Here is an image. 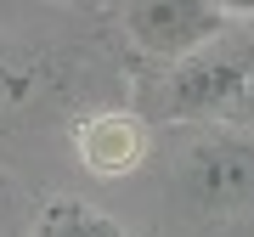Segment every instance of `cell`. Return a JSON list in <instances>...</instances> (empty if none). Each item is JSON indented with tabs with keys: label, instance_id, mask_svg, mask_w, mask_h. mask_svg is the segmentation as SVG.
I'll return each mask as SVG.
<instances>
[{
	"label": "cell",
	"instance_id": "2",
	"mask_svg": "<svg viewBox=\"0 0 254 237\" xmlns=\"http://www.w3.org/2000/svg\"><path fill=\"white\" fill-rule=\"evenodd\" d=\"M181 192L203 215H226V209L254 203V141L249 136H203L181 158Z\"/></svg>",
	"mask_w": 254,
	"mask_h": 237
},
{
	"label": "cell",
	"instance_id": "5",
	"mask_svg": "<svg viewBox=\"0 0 254 237\" xmlns=\"http://www.w3.org/2000/svg\"><path fill=\"white\" fill-rule=\"evenodd\" d=\"M34 237H136V232H125L108 209H96L85 198H51L34 215Z\"/></svg>",
	"mask_w": 254,
	"mask_h": 237
},
{
	"label": "cell",
	"instance_id": "1",
	"mask_svg": "<svg viewBox=\"0 0 254 237\" xmlns=\"http://www.w3.org/2000/svg\"><path fill=\"white\" fill-rule=\"evenodd\" d=\"M249 68H254V34L249 28H220L198 51L175 57L170 96L164 102H170L175 118H226L232 96L249 79Z\"/></svg>",
	"mask_w": 254,
	"mask_h": 237
},
{
	"label": "cell",
	"instance_id": "6",
	"mask_svg": "<svg viewBox=\"0 0 254 237\" xmlns=\"http://www.w3.org/2000/svg\"><path fill=\"white\" fill-rule=\"evenodd\" d=\"M226 124H237V130H254V68H249L243 91L232 96V108H226Z\"/></svg>",
	"mask_w": 254,
	"mask_h": 237
},
{
	"label": "cell",
	"instance_id": "7",
	"mask_svg": "<svg viewBox=\"0 0 254 237\" xmlns=\"http://www.w3.org/2000/svg\"><path fill=\"white\" fill-rule=\"evenodd\" d=\"M226 17H254V0H215Z\"/></svg>",
	"mask_w": 254,
	"mask_h": 237
},
{
	"label": "cell",
	"instance_id": "4",
	"mask_svg": "<svg viewBox=\"0 0 254 237\" xmlns=\"http://www.w3.org/2000/svg\"><path fill=\"white\" fill-rule=\"evenodd\" d=\"M141 147H147V130L130 113H102V118H91L79 130V158L96 175H125L141 158Z\"/></svg>",
	"mask_w": 254,
	"mask_h": 237
},
{
	"label": "cell",
	"instance_id": "3",
	"mask_svg": "<svg viewBox=\"0 0 254 237\" xmlns=\"http://www.w3.org/2000/svg\"><path fill=\"white\" fill-rule=\"evenodd\" d=\"M125 28L147 57H175L198 51L203 40H215L226 28V11L215 0H125Z\"/></svg>",
	"mask_w": 254,
	"mask_h": 237
}]
</instances>
